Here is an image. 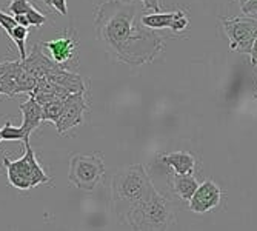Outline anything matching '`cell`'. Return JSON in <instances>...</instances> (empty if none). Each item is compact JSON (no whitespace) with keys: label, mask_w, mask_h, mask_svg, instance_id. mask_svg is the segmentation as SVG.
<instances>
[{"label":"cell","mask_w":257,"mask_h":231,"mask_svg":"<svg viewBox=\"0 0 257 231\" xmlns=\"http://www.w3.org/2000/svg\"><path fill=\"white\" fill-rule=\"evenodd\" d=\"M144 13L120 0L102 2L94 13L97 40L117 62L130 66L151 63L165 46V37L142 25Z\"/></svg>","instance_id":"1"},{"label":"cell","mask_w":257,"mask_h":231,"mask_svg":"<svg viewBox=\"0 0 257 231\" xmlns=\"http://www.w3.org/2000/svg\"><path fill=\"white\" fill-rule=\"evenodd\" d=\"M156 191L144 165L136 164L120 168L111 180V199L119 220L122 222L130 210L145 202Z\"/></svg>","instance_id":"2"},{"label":"cell","mask_w":257,"mask_h":231,"mask_svg":"<svg viewBox=\"0 0 257 231\" xmlns=\"http://www.w3.org/2000/svg\"><path fill=\"white\" fill-rule=\"evenodd\" d=\"M131 231H168L174 223V208L170 199L159 191L130 210L122 219Z\"/></svg>","instance_id":"3"},{"label":"cell","mask_w":257,"mask_h":231,"mask_svg":"<svg viewBox=\"0 0 257 231\" xmlns=\"http://www.w3.org/2000/svg\"><path fill=\"white\" fill-rule=\"evenodd\" d=\"M4 165L7 168L10 185L17 190L27 191L37 187L40 183L51 182V177L45 173V170L37 162V157L34 154L33 147L30 145V141L25 142V154L17 160H11L5 157Z\"/></svg>","instance_id":"4"},{"label":"cell","mask_w":257,"mask_h":231,"mask_svg":"<svg viewBox=\"0 0 257 231\" xmlns=\"http://www.w3.org/2000/svg\"><path fill=\"white\" fill-rule=\"evenodd\" d=\"M103 174L105 164L99 154H73L69 159L68 179L82 191L94 190Z\"/></svg>","instance_id":"5"},{"label":"cell","mask_w":257,"mask_h":231,"mask_svg":"<svg viewBox=\"0 0 257 231\" xmlns=\"http://www.w3.org/2000/svg\"><path fill=\"white\" fill-rule=\"evenodd\" d=\"M229 39V50L240 54H251L257 37V19L252 17H220Z\"/></svg>","instance_id":"6"},{"label":"cell","mask_w":257,"mask_h":231,"mask_svg":"<svg viewBox=\"0 0 257 231\" xmlns=\"http://www.w3.org/2000/svg\"><path fill=\"white\" fill-rule=\"evenodd\" d=\"M88 105L85 100V91L74 92V94H68L63 100V111L59 121L56 122L57 133L63 136L66 131L71 128L83 124V112L86 111Z\"/></svg>","instance_id":"7"},{"label":"cell","mask_w":257,"mask_h":231,"mask_svg":"<svg viewBox=\"0 0 257 231\" xmlns=\"http://www.w3.org/2000/svg\"><path fill=\"white\" fill-rule=\"evenodd\" d=\"M76 33L71 34H63L59 36L50 42H43L40 43L42 50L48 51V57L53 59L57 65L63 66L68 69V63L73 62L74 57H77V48H79V42L74 36Z\"/></svg>","instance_id":"8"},{"label":"cell","mask_w":257,"mask_h":231,"mask_svg":"<svg viewBox=\"0 0 257 231\" xmlns=\"http://www.w3.org/2000/svg\"><path fill=\"white\" fill-rule=\"evenodd\" d=\"M142 25L150 28V30H154V31H159V30H163V28H170L173 30L174 33H182L186 27H188L190 23V19H188V14L182 10H177L174 13H153V14H144L142 19Z\"/></svg>","instance_id":"9"},{"label":"cell","mask_w":257,"mask_h":231,"mask_svg":"<svg viewBox=\"0 0 257 231\" xmlns=\"http://www.w3.org/2000/svg\"><path fill=\"white\" fill-rule=\"evenodd\" d=\"M222 200V190L213 180H205L190 199V210L197 214H203L209 210H214Z\"/></svg>","instance_id":"10"},{"label":"cell","mask_w":257,"mask_h":231,"mask_svg":"<svg viewBox=\"0 0 257 231\" xmlns=\"http://www.w3.org/2000/svg\"><path fill=\"white\" fill-rule=\"evenodd\" d=\"M22 62V66L30 71L31 74H34L37 79H42V77H48L54 73H57L59 69H62L63 66L57 65L53 59H50L46 56L43 51H42V46L36 45L34 50L31 51L30 56H27L25 60H20Z\"/></svg>","instance_id":"11"},{"label":"cell","mask_w":257,"mask_h":231,"mask_svg":"<svg viewBox=\"0 0 257 231\" xmlns=\"http://www.w3.org/2000/svg\"><path fill=\"white\" fill-rule=\"evenodd\" d=\"M159 160H160V164L171 168L173 173H176V174L186 176V174H194V171H196V157L186 151L162 154V156H159Z\"/></svg>","instance_id":"12"},{"label":"cell","mask_w":257,"mask_h":231,"mask_svg":"<svg viewBox=\"0 0 257 231\" xmlns=\"http://www.w3.org/2000/svg\"><path fill=\"white\" fill-rule=\"evenodd\" d=\"M20 111H22V116H23V122H22L20 128L23 131V136H25V141H23V142H28L31 133L34 130H37L39 125L43 122V119H42V106L30 94L27 102L20 103Z\"/></svg>","instance_id":"13"},{"label":"cell","mask_w":257,"mask_h":231,"mask_svg":"<svg viewBox=\"0 0 257 231\" xmlns=\"http://www.w3.org/2000/svg\"><path fill=\"white\" fill-rule=\"evenodd\" d=\"M46 79H50L51 82H54L56 85H59L60 88H63L68 94H74V92H80L85 91V83L83 79L74 73V71H69V69H59L57 73L48 76Z\"/></svg>","instance_id":"14"},{"label":"cell","mask_w":257,"mask_h":231,"mask_svg":"<svg viewBox=\"0 0 257 231\" xmlns=\"http://www.w3.org/2000/svg\"><path fill=\"white\" fill-rule=\"evenodd\" d=\"M171 187L173 191L185 202H190V199L193 197V194L196 193V190L199 188V182L194 177V174H171Z\"/></svg>","instance_id":"15"},{"label":"cell","mask_w":257,"mask_h":231,"mask_svg":"<svg viewBox=\"0 0 257 231\" xmlns=\"http://www.w3.org/2000/svg\"><path fill=\"white\" fill-rule=\"evenodd\" d=\"M37 82H39V79L34 74H31L30 71H27V69L22 66V62H20V71H19L17 80H16V96L22 94V92H28V94H31L36 88V85H37Z\"/></svg>","instance_id":"16"},{"label":"cell","mask_w":257,"mask_h":231,"mask_svg":"<svg viewBox=\"0 0 257 231\" xmlns=\"http://www.w3.org/2000/svg\"><path fill=\"white\" fill-rule=\"evenodd\" d=\"M62 111H63V100H53L42 106V119L45 122H53L56 125V122L62 116Z\"/></svg>","instance_id":"17"},{"label":"cell","mask_w":257,"mask_h":231,"mask_svg":"<svg viewBox=\"0 0 257 231\" xmlns=\"http://www.w3.org/2000/svg\"><path fill=\"white\" fill-rule=\"evenodd\" d=\"M28 28L25 27H20L17 25L8 36L16 42L17 45V50L20 53V60H25L27 59V50H25V43H27V37H28Z\"/></svg>","instance_id":"18"},{"label":"cell","mask_w":257,"mask_h":231,"mask_svg":"<svg viewBox=\"0 0 257 231\" xmlns=\"http://www.w3.org/2000/svg\"><path fill=\"white\" fill-rule=\"evenodd\" d=\"M0 134H2V141H25V136L20 127H13L10 122L0 128Z\"/></svg>","instance_id":"19"},{"label":"cell","mask_w":257,"mask_h":231,"mask_svg":"<svg viewBox=\"0 0 257 231\" xmlns=\"http://www.w3.org/2000/svg\"><path fill=\"white\" fill-rule=\"evenodd\" d=\"M34 5L30 2V0H11V4L8 5V11L13 16H23L27 14Z\"/></svg>","instance_id":"20"},{"label":"cell","mask_w":257,"mask_h":231,"mask_svg":"<svg viewBox=\"0 0 257 231\" xmlns=\"http://www.w3.org/2000/svg\"><path fill=\"white\" fill-rule=\"evenodd\" d=\"M27 17H28V22H30V25L31 27H42L43 23L46 22V16L45 14H42L36 7H33L27 14H25Z\"/></svg>","instance_id":"21"},{"label":"cell","mask_w":257,"mask_h":231,"mask_svg":"<svg viewBox=\"0 0 257 231\" xmlns=\"http://www.w3.org/2000/svg\"><path fill=\"white\" fill-rule=\"evenodd\" d=\"M0 27H2V28L10 34V33L17 27V22H16L14 16L0 11Z\"/></svg>","instance_id":"22"},{"label":"cell","mask_w":257,"mask_h":231,"mask_svg":"<svg viewBox=\"0 0 257 231\" xmlns=\"http://www.w3.org/2000/svg\"><path fill=\"white\" fill-rule=\"evenodd\" d=\"M123 4H133L136 0H120ZM144 4V10H153L154 13H160V5H159V0H140Z\"/></svg>","instance_id":"23"},{"label":"cell","mask_w":257,"mask_h":231,"mask_svg":"<svg viewBox=\"0 0 257 231\" xmlns=\"http://www.w3.org/2000/svg\"><path fill=\"white\" fill-rule=\"evenodd\" d=\"M46 5L53 7L57 13H60L62 16L68 14V5H66V0H46Z\"/></svg>","instance_id":"24"},{"label":"cell","mask_w":257,"mask_h":231,"mask_svg":"<svg viewBox=\"0 0 257 231\" xmlns=\"http://www.w3.org/2000/svg\"><path fill=\"white\" fill-rule=\"evenodd\" d=\"M242 7V11L245 14H252V13H257V0H248V2H245Z\"/></svg>","instance_id":"25"},{"label":"cell","mask_w":257,"mask_h":231,"mask_svg":"<svg viewBox=\"0 0 257 231\" xmlns=\"http://www.w3.org/2000/svg\"><path fill=\"white\" fill-rule=\"evenodd\" d=\"M14 19L17 22V25H20V27H25V28H30L31 27L30 22H28V17L25 14H23V16H14Z\"/></svg>","instance_id":"26"},{"label":"cell","mask_w":257,"mask_h":231,"mask_svg":"<svg viewBox=\"0 0 257 231\" xmlns=\"http://www.w3.org/2000/svg\"><path fill=\"white\" fill-rule=\"evenodd\" d=\"M249 57H251V63H252V66H254V68H257V37H255V40H254V45H252V50H251Z\"/></svg>","instance_id":"27"},{"label":"cell","mask_w":257,"mask_h":231,"mask_svg":"<svg viewBox=\"0 0 257 231\" xmlns=\"http://www.w3.org/2000/svg\"><path fill=\"white\" fill-rule=\"evenodd\" d=\"M239 2H240V5H243L245 2H248V0H239Z\"/></svg>","instance_id":"28"},{"label":"cell","mask_w":257,"mask_h":231,"mask_svg":"<svg viewBox=\"0 0 257 231\" xmlns=\"http://www.w3.org/2000/svg\"><path fill=\"white\" fill-rule=\"evenodd\" d=\"M0 142H2V134H0Z\"/></svg>","instance_id":"29"},{"label":"cell","mask_w":257,"mask_h":231,"mask_svg":"<svg viewBox=\"0 0 257 231\" xmlns=\"http://www.w3.org/2000/svg\"><path fill=\"white\" fill-rule=\"evenodd\" d=\"M45 2H46V0H45Z\"/></svg>","instance_id":"30"}]
</instances>
